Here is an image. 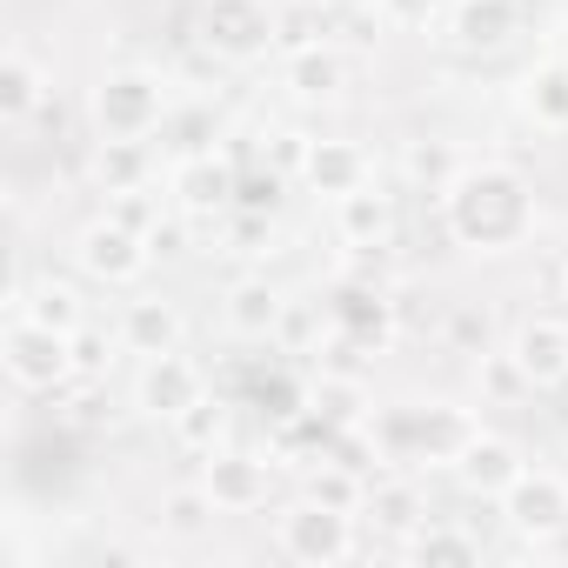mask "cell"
<instances>
[{
  "label": "cell",
  "instance_id": "cell-1",
  "mask_svg": "<svg viewBox=\"0 0 568 568\" xmlns=\"http://www.w3.org/2000/svg\"><path fill=\"white\" fill-rule=\"evenodd\" d=\"M442 214H448V234L475 254H508L535 234V187L521 168L508 161H481V168H462L448 187H442Z\"/></svg>",
  "mask_w": 568,
  "mask_h": 568
},
{
  "label": "cell",
  "instance_id": "cell-2",
  "mask_svg": "<svg viewBox=\"0 0 568 568\" xmlns=\"http://www.w3.org/2000/svg\"><path fill=\"white\" fill-rule=\"evenodd\" d=\"M375 442L388 462H428V468H455V455L475 442V415L448 408V402H428V408H375L368 415Z\"/></svg>",
  "mask_w": 568,
  "mask_h": 568
},
{
  "label": "cell",
  "instance_id": "cell-3",
  "mask_svg": "<svg viewBox=\"0 0 568 568\" xmlns=\"http://www.w3.org/2000/svg\"><path fill=\"white\" fill-rule=\"evenodd\" d=\"M101 141H148L168 128V81L154 68H108L88 94Z\"/></svg>",
  "mask_w": 568,
  "mask_h": 568
},
{
  "label": "cell",
  "instance_id": "cell-4",
  "mask_svg": "<svg viewBox=\"0 0 568 568\" xmlns=\"http://www.w3.org/2000/svg\"><path fill=\"white\" fill-rule=\"evenodd\" d=\"M274 548L295 568H342V561L362 555V528H355V515L322 508L315 495H302V501H288L274 515Z\"/></svg>",
  "mask_w": 568,
  "mask_h": 568
},
{
  "label": "cell",
  "instance_id": "cell-5",
  "mask_svg": "<svg viewBox=\"0 0 568 568\" xmlns=\"http://www.w3.org/2000/svg\"><path fill=\"white\" fill-rule=\"evenodd\" d=\"M0 368H8V382L21 395H61V388H74V348H68V335L48 328V322H28V315H14L8 335H0Z\"/></svg>",
  "mask_w": 568,
  "mask_h": 568
},
{
  "label": "cell",
  "instance_id": "cell-6",
  "mask_svg": "<svg viewBox=\"0 0 568 568\" xmlns=\"http://www.w3.org/2000/svg\"><path fill=\"white\" fill-rule=\"evenodd\" d=\"M281 41V21L267 0H201V48L227 68H247L261 61L267 48Z\"/></svg>",
  "mask_w": 568,
  "mask_h": 568
},
{
  "label": "cell",
  "instance_id": "cell-7",
  "mask_svg": "<svg viewBox=\"0 0 568 568\" xmlns=\"http://www.w3.org/2000/svg\"><path fill=\"white\" fill-rule=\"evenodd\" d=\"M501 521L521 541H555L568 535V475L561 468H521L501 488Z\"/></svg>",
  "mask_w": 568,
  "mask_h": 568
},
{
  "label": "cell",
  "instance_id": "cell-8",
  "mask_svg": "<svg viewBox=\"0 0 568 568\" xmlns=\"http://www.w3.org/2000/svg\"><path fill=\"white\" fill-rule=\"evenodd\" d=\"M148 261H154L148 234L121 227L114 214H101V221H88V227L74 234V267H81L88 281H101V288H128V281H141Z\"/></svg>",
  "mask_w": 568,
  "mask_h": 568
},
{
  "label": "cell",
  "instance_id": "cell-9",
  "mask_svg": "<svg viewBox=\"0 0 568 568\" xmlns=\"http://www.w3.org/2000/svg\"><path fill=\"white\" fill-rule=\"evenodd\" d=\"M234 194H241V168L227 154H181L174 174H168V207H181L187 221H214V214H234Z\"/></svg>",
  "mask_w": 568,
  "mask_h": 568
},
{
  "label": "cell",
  "instance_id": "cell-10",
  "mask_svg": "<svg viewBox=\"0 0 568 568\" xmlns=\"http://www.w3.org/2000/svg\"><path fill=\"white\" fill-rule=\"evenodd\" d=\"M201 395H207V375H201V362H187L181 348H168V355H154V362L141 368L134 408H141L148 422H174V415H187Z\"/></svg>",
  "mask_w": 568,
  "mask_h": 568
},
{
  "label": "cell",
  "instance_id": "cell-11",
  "mask_svg": "<svg viewBox=\"0 0 568 568\" xmlns=\"http://www.w3.org/2000/svg\"><path fill=\"white\" fill-rule=\"evenodd\" d=\"M201 481L207 495L221 501V515H254L267 501V481H274V462L247 455V448H214L201 455Z\"/></svg>",
  "mask_w": 568,
  "mask_h": 568
},
{
  "label": "cell",
  "instance_id": "cell-12",
  "mask_svg": "<svg viewBox=\"0 0 568 568\" xmlns=\"http://www.w3.org/2000/svg\"><path fill=\"white\" fill-rule=\"evenodd\" d=\"M508 362L521 368L528 388H561L568 382V322L561 315H528L508 335Z\"/></svg>",
  "mask_w": 568,
  "mask_h": 568
},
{
  "label": "cell",
  "instance_id": "cell-13",
  "mask_svg": "<svg viewBox=\"0 0 568 568\" xmlns=\"http://www.w3.org/2000/svg\"><path fill=\"white\" fill-rule=\"evenodd\" d=\"M328 322H335V335H355L362 348L395 342V302H388V288H375V281H342L335 302H328Z\"/></svg>",
  "mask_w": 568,
  "mask_h": 568
},
{
  "label": "cell",
  "instance_id": "cell-14",
  "mask_svg": "<svg viewBox=\"0 0 568 568\" xmlns=\"http://www.w3.org/2000/svg\"><path fill=\"white\" fill-rule=\"evenodd\" d=\"M521 468H528L521 448H515L508 435H488V428H475V442L455 455V481H462L475 501H501V488H508Z\"/></svg>",
  "mask_w": 568,
  "mask_h": 568
},
{
  "label": "cell",
  "instance_id": "cell-15",
  "mask_svg": "<svg viewBox=\"0 0 568 568\" xmlns=\"http://www.w3.org/2000/svg\"><path fill=\"white\" fill-rule=\"evenodd\" d=\"M302 181H308L315 194L342 201V194H355V187L375 181V154H368L362 141H315L308 161H302Z\"/></svg>",
  "mask_w": 568,
  "mask_h": 568
},
{
  "label": "cell",
  "instance_id": "cell-16",
  "mask_svg": "<svg viewBox=\"0 0 568 568\" xmlns=\"http://www.w3.org/2000/svg\"><path fill=\"white\" fill-rule=\"evenodd\" d=\"M221 315H227V328H234L241 342H274L288 302H281V288H274L267 274H241L234 288H227V302H221Z\"/></svg>",
  "mask_w": 568,
  "mask_h": 568
},
{
  "label": "cell",
  "instance_id": "cell-17",
  "mask_svg": "<svg viewBox=\"0 0 568 568\" xmlns=\"http://www.w3.org/2000/svg\"><path fill=\"white\" fill-rule=\"evenodd\" d=\"M515 28H521L515 0H455V14H448V34L462 54H495L515 41Z\"/></svg>",
  "mask_w": 568,
  "mask_h": 568
},
{
  "label": "cell",
  "instance_id": "cell-18",
  "mask_svg": "<svg viewBox=\"0 0 568 568\" xmlns=\"http://www.w3.org/2000/svg\"><path fill=\"white\" fill-rule=\"evenodd\" d=\"M114 335H121V348H128V355L154 362V355L181 348V308H174V302H161V295H141V302H128V308H121Z\"/></svg>",
  "mask_w": 568,
  "mask_h": 568
},
{
  "label": "cell",
  "instance_id": "cell-19",
  "mask_svg": "<svg viewBox=\"0 0 568 568\" xmlns=\"http://www.w3.org/2000/svg\"><path fill=\"white\" fill-rule=\"evenodd\" d=\"M335 234L348 247H388L395 241V194H382L375 181L355 187V194H342L335 201Z\"/></svg>",
  "mask_w": 568,
  "mask_h": 568
},
{
  "label": "cell",
  "instance_id": "cell-20",
  "mask_svg": "<svg viewBox=\"0 0 568 568\" xmlns=\"http://www.w3.org/2000/svg\"><path fill=\"white\" fill-rule=\"evenodd\" d=\"M288 88H295L302 101H342V88H348V54H342L335 41L295 48V54H288Z\"/></svg>",
  "mask_w": 568,
  "mask_h": 568
},
{
  "label": "cell",
  "instance_id": "cell-21",
  "mask_svg": "<svg viewBox=\"0 0 568 568\" xmlns=\"http://www.w3.org/2000/svg\"><path fill=\"white\" fill-rule=\"evenodd\" d=\"M41 101H48V68L28 48H8V54H0V121L21 128Z\"/></svg>",
  "mask_w": 568,
  "mask_h": 568
},
{
  "label": "cell",
  "instance_id": "cell-22",
  "mask_svg": "<svg viewBox=\"0 0 568 568\" xmlns=\"http://www.w3.org/2000/svg\"><path fill=\"white\" fill-rule=\"evenodd\" d=\"M308 408L328 422V428H355L375 415V395H368V375H342V368H322V382L308 388Z\"/></svg>",
  "mask_w": 568,
  "mask_h": 568
},
{
  "label": "cell",
  "instance_id": "cell-23",
  "mask_svg": "<svg viewBox=\"0 0 568 568\" xmlns=\"http://www.w3.org/2000/svg\"><path fill=\"white\" fill-rule=\"evenodd\" d=\"M408 561L415 568H475L481 561V535L455 528V521H422L408 535Z\"/></svg>",
  "mask_w": 568,
  "mask_h": 568
},
{
  "label": "cell",
  "instance_id": "cell-24",
  "mask_svg": "<svg viewBox=\"0 0 568 568\" xmlns=\"http://www.w3.org/2000/svg\"><path fill=\"white\" fill-rule=\"evenodd\" d=\"M362 515H368L382 535H402V541H408V535L428 521V501H422V488H415V481H402V475H395V481H368V508H362Z\"/></svg>",
  "mask_w": 568,
  "mask_h": 568
},
{
  "label": "cell",
  "instance_id": "cell-25",
  "mask_svg": "<svg viewBox=\"0 0 568 568\" xmlns=\"http://www.w3.org/2000/svg\"><path fill=\"white\" fill-rule=\"evenodd\" d=\"M161 535H174V541H201L207 528H214V515H221V501L207 495V481H181V488H168L161 495Z\"/></svg>",
  "mask_w": 568,
  "mask_h": 568
},
{
  "label": "cell",
  "instance_id": "cell-26",
  "mask_svg": "<svg viewBox=\"0 0 568 568\" xmlns=\"http://www.w3.org/2000/svg\"><path fill=\"white\" fill-rule=\"evenodd\" d=\"M521 114L548 134H568V61H541L521 81Z\"/></svg>",
  "mask_w": 568,
  "mask_h": 568
},
{
  "label": "cell",
  "instance_id": "cell-27",
  "mask_svg": "<svg viewBox=\"0 0 568 568\" xmlns=\"http://www.w3.org/2000/svg\"><path fill=\"white\" fill-rule=\"evenodd\" d=\"M14 315H28V322H48V328L74 335V328H81V295L68 288V281L41 274V281H28V288H14Z\"/></svg>",
  "mask_w": 568,
  "mask_h": 568
},
{
  "label": "cell",
  "instance_id": "cell-28",
  "mask_svg": "<svg viewBox=\"0 0 568 568\" xmlns=\"http://www.w3.org/2000/svg\"><path fill=\"white\" fill-rule=\"evenodd\" d=\"M302 495H315L322 508L362 515V508H368V475H362V468H348V462H335V455H315V468H308Z\"/></svg>",
  "mask_w": 568,
  "mask_h": 568
},
{
  "label": "cell",
  "instance_id": "cell-29",
  "mask_svg": "<svg viewBox=\"0 0 568 568\" xmlns=\"http://www.w3.org/2000/svg\"><path fill=\"white\" fill-rule=\"evenodd\" d=\"M148 181H154L148 141H101L94 148V187L101 194H128V187H148Z\"/></svg>",
  "mask_w": 568,
  "mask_h": 568
},
{
  "label": "cell",
  "instance_id": "cell-30",
  "mask_svg": "<svg viewBox=\"0 0 568 568\" xmlns=\"http://www.w3.org/2000/svg\"><path fill=\"white\" fill-rule=\"evenodd\" d=\"M168 428H174V442H181L187 455H214V448H221V435H227V408H221L214 395H201V402H194L187 415H174Z\"/></svg>",
  "mask_w": 568,
  "mask_h": 568
},
{
  "label": "cell",
  "instance_id": "cell-31",
  "mask_svg": "<svg viewBox=\"0 0 568 568\" xmlns=\"http://www.w3.org/2000/svg\"><path fill=\"white\" fill-rule=\"evenodd\" d=\"M68 348H74V382H108V368H114V355H121V335L81 322V328L68 335Z\"/></svg>",
  "mask_w": 568,
  "mask_h": 568
},
{
  "label": "cell",
  "instance_id": "cell-32",
  "mask_svg": "<svg viewBox=\"0 0 568 568\" xmlns=\"http://www.w3.org/2000/svg\"><path fill=\"white\" fill-rule=\"evenodd\" d=\"M402 174H408L415 187H435V194H442V187H448L462 168H455V154H448L442 141H408V154H402Z\"/></svg>",
  "mask_w": 568,
  "mask_h": 568
},
{
  "label": "cell",
  "instance_id": "cell-33",
  "mask_svg": "<svg viewBox=\"0 0 568 568\" xmlns=\"http://www.w3.org/2000/svg\"><path fill=\"white\" fill-rule=\"evenodd\" d=\"M108 201H114L108 214H114L121 227H134V234H154V227H161V194H148V187H128V194H108Z\"/></svg>",
  "mask_w": 568,
  "mask_h": 568
},
{
  "label": "cell",
  "instance_id": "cell-34",
  "mask_svg": "<svg viewBox=\"0 0 568 568\" xmlns=\"http://www.w3.org/2000/svg\"><path fill=\"white\" fill-rule=\"evenodd\" d=\"M448 348H455V355H488V315H481L475 302H462V308L448 315Z\"/></svg>",
  "mask_w": 568,
  "mask_h": 568
},
{
  "label": "cell",
  "instance_id": "cell-35",
  "mask_svg": "<svg viewBox=\"0 0 568 568\" xmlns=\"http://www.w3.org/2000/svg\"><path fill=\"white\" fill-rule=\"evenodd\" d=\"M281 201V174L261 168V174H241V194H234V214H274Z\"/></svg>",
  "mask_w": 568,
  "mask_h": 568
},
{
  "label": "cell",
  "instance_id": "cell-36",
  "mask_svg": "<svg viewBox=\"0 0 568 568\" xmlns=\"http://www.w3.org/2000/svg\"><path fill=\"white\" fill-rule=\"evenodd\" d=\"M442 14V0H382V21L388 28H428Z\"/></svg>",
  "mask_w": 568,
  "mask_h": 568
},
{
  "label": "cell",
  "instance_id": "cell-37",
  "mask_svg": "<svg viewBox=\"0 0 568 568\" xmlns=\"http://www.w3.org/2000/svg\"><path fill=\"white\" fill-rule=\"evenodd\" d=\"M315 335H322V315H315V308H288V315H281V335H274V342H288V348H308Z\"/></svg>",
  "mask_w": 568,
  "mask_h": 568
},
{
  "label": "cell",
  "instance_id": "cell-38",
  "mask_svg": "<svg viewBox=\"0 0 568 568\" xmlns=\"http://www.w3.org/2000/svg\"><path fill=\"white\" fill-rule=\"evenodd\" d=\"M295 8H328V0H295Z\"/></svg>",
  "mask_w": 568,
  "mask_h": 568
},
{
  "label": "cell",
  "instance_id": "cell-39",
  "mask_svg": "<svg viewBox=\"0 0 568 568\" xmlns=\"http://www.w3.org/2000/svg\"><path fill=\"white\" fill-rule=\"evenodd\" d=\"M561 288H568V274H561Z\"/></svg>",
  "mask_w": 568,
  "mask_h": 568
}]
</instances>
